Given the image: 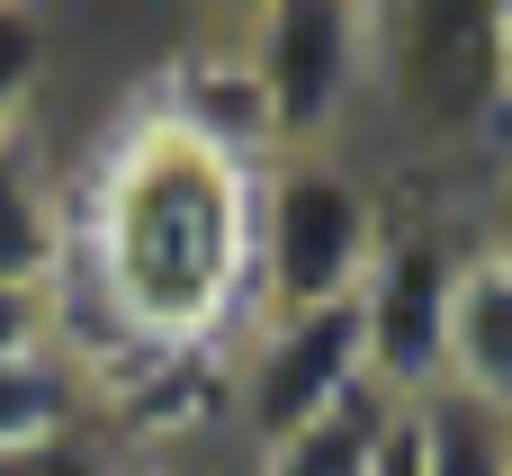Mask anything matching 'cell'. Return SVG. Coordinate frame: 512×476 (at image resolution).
Returning a JSON list of instances; mask_svg holds the SVG:
<instances>
[{"mask_svg": "<svg viewBox=\"0 0 512 476\" xmlns=\"http://www.w3.org/2000/svg\"><path fill=\"white\" fill-rule=\"evenodd\" d=\"M54 324L99 387L162 351H234L261 324L252 171L135 99L99 162L63 189Z\"/></svg>", "mask_w": 512, "mask_h": 476, "instance_id": "6da1fadb", "label": "cell"}, {"mask_svg": "<svg viewBox=\"0 0 512 476\" xmlns=\"http://www.w3.org/2000/svg\"><path fill=\"white\" fill-rule=\"evenodd\" d=\"M387 225H396V207L378 198V180L342 144L261 162L252 171V297H261V315L351 306L387 252Z\"/></svg>", "mask_w": 512, "mask_h": 476, "instance_id": "7a4b0ae2", "label": "cell"}, {"mask_svg": "<svg viewBox=\"0 0 512 476\" xmlns=\"http://www.w3.org/2000/svg\"><path fill=\"white\" fill-rule=\"evenodd\" d=\"M378 396L369 387V342H360V306H315V315H261L234 351H225V423L243 432V450H279L297 432H315L324 414Z\"/></svg>", "mask_w": 512, "mask_h": 476, "instance_id": "3957f363", "label": "cell"}, {"mask_svg": "<svg viewBox=\"0 0 512 476\" xmlns=\"http://www.w3.org/2000/svg\"><path fill=\"white\" fill-rule=\"evenodd\" d=\"M369 18L378 9H351V0H270V9H252L243 54L270 90L279 153H333L342 144V126L369 90V63H378Z\"/></svg>", "mask_w": 512, "mask_h": 476, "instance_id": "277c9868", "label": "cell"}, {"mask_svg": "<svg viewBox=\"0 0 512 476\" xmlns=\"http://www.w3.org/2000/svg\"><path fill=\"white\" fill-rule=\"evenodd\" d=\"M459 243L441 225H387L378 270L360 279V342H369V387L387 405H423L441 396V324H450V279H459Z\"/></svg>", "mask_w": 512, "mask_h": 476, "instance_id": "5b68a950", "label": "cell"}, {"mask_svg": "<svg viewBox=\"0 0 512 476\" xmlns=\"http://www.w3.org/2000/svg\"><path fill=\"white\" fill-rule=\"evenodd\" d=\"M144 108H162L180 135H198L207 153H225V162H243V171L279 162V117H270V90H261L243 36L189 45V54L162 72V90H153Z\"/></svg>", "mask_w": 512, "mask_h": 476, "instance_id": "8992f818", "label": "cell"}, {"mask_svg": "<svg viewBox=\"0 0 512 476\" xmlns=\"http://www.w3.org/2000/svg\"><path fill=\"white\" fill-rule=\"evenodd\" d=\"M441 387L512 414V270L468 234L459 243V279H450V324H441Z\"/></svg>", "mask_w": 512, "mask_h": 476, "instance_id": "52a82bcc", "label": "cell"}, {"mask_svg": "<svg viewBox=\"0 0 512 476\" xmlns=\"http://www.w3.org/2000/svg\"><path fill=\"white\" fill-rule=\"evenodd\" d=\"M63 270V180L45 171L36 126L0 135V288H54Z\"/></svg>", "mask_w": 512, "mask_h": 476, "instance_id": "ba28073f", "label": "cell"}, {"mask_svg": "<svg viewBox=\"0 0 512 476\" xmlns=\"http://www.w3.org/2000/svg\"><path fill=\"white\" fill-rule=\"evenodd\" d=\"M81 423H99V378L63 342L0 360V459L9 450H36L54 432H81Z\"/></svg>", "mask_w": 512, "mask_h": 476, "instance_id": "9c48e42d", "label": "cell"}, {"mask_svg": "<svg viewBox=\"0 0 512 476\" xmlns=\"http://www.w3.org/2000/svg\"><path fill=\"white\" fill-rule=\"evenodd\" d=\"M396 414H405V405H387V396H360V405L324 414L315 432H297V441L261 450L243 476H378V450H387Z\"/></svg>", "mask_w": 512, "mask_h": 476, "instance_id": "30bf717a", "label": "cell"}, {"mask_svg": "<svg viewBox=\"0 0 512 476\" xmlns=\"http://www.w3.org/2000/svg\"><path fill=\"white\" fill-rule=\"evenodd\" d=\"M405 432H414V476H504V414L450 387L405 405Z\"/></svg>", "mask_w": 512, "mask_h": 476, "instance_id": "8fae6325", "label": "cell"}, {"mask_svg": "<svg viewBox=\"0 0 512 476\" xmlns=\"http://www.w3.org/2000/svg\"><path fill=\"white\" fill-rule=\"evenodd\" d=\"M54 72V27L18 0H0V135L9 126H36V90Z\"/></svg>", "mask_w": 512, "mask_h": 476, "instance_id": "7c38bea8", "label": "cell"}, {"mask_svg": "<svg viewBox=\"0 0 512 476\" xmlns=\"http://www.w3.org/2000/svg\"><path fill=\"white\" fill-rule=\"evenodd\" d=\"M0 476H135V450H126V441H117V423L99 414V423L54 432V441H36V450H9Z\"/></svg>", "mask_w": 512, "mask_h": 476, "instance_id": "4fadbf2b", "label": "cell"}, {"mask_svg": "<svg viewBox=\"0 0 512 476\" xmlns=\"http://www.w3.org/2000/svg\"><path fill=\"white\" fill-rule=\"evenodd\" d=\"M54 342V288H0V360Z\"/></svg>", "mask_w": 512, "mask_h": 476, "instance_id": "5bb4252c", "label": "cell"}, {"mask_svg": "<svg viewBox=\"0 0 512 476\" xmlns=\"http://www.w3.org/2000/svg\"><path fill=\"white\" fill-rule=\"evenodd\" d=\"M477 243L512 270V144H504V162H495V180H486V225H477Z\"/></svg>", "mask_w": 512, "mask_h": 476, "instance_id": "9a60e30c", "label": "cell"}, {"mask_svg": "<svg viewBox=\"0 0 512 476\" xmlns=\"http://www.w3.org/2000/svg\"><path fill=\"white\" fill-rule=\"evenodd\" d=\"M486 54H495V99H504V117H512V0L486 9Z\"/></svg>", "mask_w": 512, "mask_h": 476, "instance_id": "2e32d148", "label": "cell"}, {"mask_svg": "<svg viewBox=\"0 0 512 476\" xmlns=\"http://www.w3.org/2000/svg\"><path fill=\"white\" fill-rule=\"evenodd\" d=\"M378 476H414V432H405V414H396V432H387V450H378Z\"/></svg>", "mask_w": 512, "mask_h": 476, "instance_id": "e0dca14e", "label": "cell"}, {"mask_svg": "<svg viewBox=\"0 0 512 476\" xmlns=\"http://www.w3.org/2000/svg\"><path fill=\"white\" fill-rule=\"evenodd\" d=\"M135 476H198V468H180V459H135Z\"/></svg>", "mask_w": 512, "mask_h": 476, "instance_id": "ac0fdd59", "label": "cell"}, {"mask_svg": "<svg viewBox=\"0 0 512 476\" xmlns=\"http://www.w3.org/2000/svg\"><path fill=\"white\" fill-rule=\"evenodd\" d=\"M504 476H512V414H504Z\"/></svg>", "mask_w": 512, "mask_h": 476, "instance_id": "d6986e66", "label": "cell"}]
</instances>
